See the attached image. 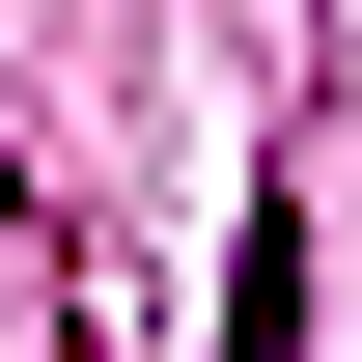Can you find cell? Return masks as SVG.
Here are the masks:
<instances>
[{"label": "cell", "mask_w": 362, "mask_h": 362, "mask_svg": "<svg viewBox=\"0 0 362 362\" xmlns=\"http://www.w3.org/2000/svg\"><path fill=\"white\" fill-rule=\"evenodd\" d=\"M223 362H307V195L251 223V279H223Z\"/></svg>", "instance_id": "obj_1"}]
</instances>
